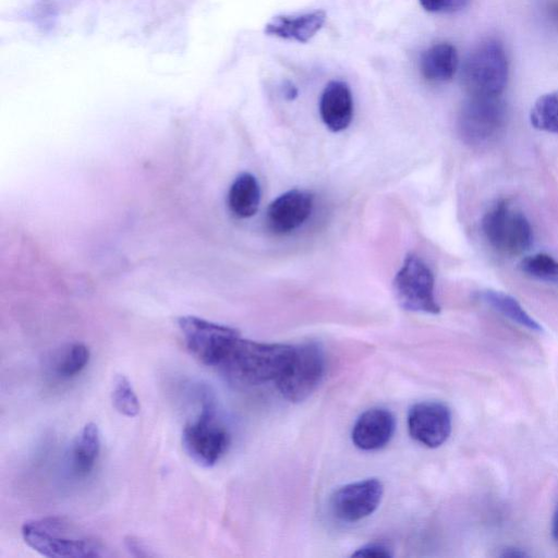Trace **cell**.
<instances>
[{"label":"cell","instance_id":"1","mask_svg":"<svg viewBox=\"0 0 558 558\" xmlns=\"http://www.w3.org/2000/svg\"><path fill=\"white\" fill-rule=\"evenodd\" d=\"M292 347L258 342L239 336L216 368L230 381L243 386L276 381L290 359Z\"/></svg>","mask_w":558,"mask_h":558},{"label":"cell","instance_id":"2","mask_svg":"<svg viewBox=\"0 0 558 558\" xmlns=\"http://www.w3.org/2000/svg\"><path fill=\"white\" fill-rule=\"evenodd\" d=\"M24 542L35 551L50 558H94L106 555L104 544L80 532L59 517L26 521L21 530Z\"/></svg>","mask_w":558,"mask_h":558},{"label":"cell","instance_id":"3","mask_svg":"<svg viewBox=\"0 0 558 558\" xmlns=\"http://www.w3.org/2000/svg\"><path fill=\"white\" fill-rule=\"evenodd\" d=\"M229 444V432L219 418L215 403L206 397L201 412L183 427V448L195 463L210 468L225 454Z\"/></svg>","mask_w":558,"mask_h":558},{"label":"cell","instance_id":"4","mask_svg":"<svg viewBox=\"0 0 558 558\" xmlns=\"http://www.w3.org/2000/svg\"><path fill=\"white\" fill-rule=\"evenodd\" d=\"M482 231L489 245L506 256H519L533 242L530 221L509 199L492 205L482 219Z\"/></svg>","mask_w":558,"mask_h":558},{"label":"cell","instance_id":"5","mask_svg":"<svg viewBox=\"0 0 558 558\" xmlns=\"http://www.w3.org/2000/svg\"><path fill=\"white\" fill-rule=\"evenodd\" d=\"M508 81V60L502 45L494 39L481 43L465 59L462 82L470 96L498 97Z\"/></svg>","mask_w":558,"mask_h":558},{"label":"cell","instance_id":"6","mask_svg":"<svg viewBox=\"0 0 558 558\" xmlns=\"http://www.w3.org/2000/svg\"><path fill=\"white\" fill-rule=\"evenodd\" d=\"M325 371L323 348L316 342H305L292 347L290 359L275 383L284 399L302 402L319 386Z\"/></svg>","mask_w":558,"mask_h":558},{"label":"cell","instance_id":"7","mask_svg":"<svg viewBox=\"0 0 558 558\" xmlns=\"http://www.w3.org/2000/svg\"><path fill=\"white\" fill-rule=\"evenodd\" d=\"M393 293L399 305L411 312L438 314L435 279L430 268L415 254H408L393 279Z\"/></svg>","mask_w":558,"mask_h":558},{"label":"cell","instance_id":"8","mask_svg":"<svg viewBox=\"0 0 558 558\" xmlns=\"http://www.w3.org/2000/svg\"><path fill=\"white\" fill-rule=\"evenodd\" d=\"M187 351L202 364L217 367L239 331L195 316L178 320Z\"/></svg>","mask_w":558,"mask_h":558},{"label":"cell","instance_id":"9","mask_svg":"<svg viewBox=\"0 0 558 558\" xmlns=\"http://www.w3.org/2000/svg\"><path fill=\"white\" fill-rule=\"evenodd\" d=\"M505 120L506 107L500 96H470L461 110L460 130L468 142L483 144L500 132Z\"/></svg>","mask_w":558,"mask_h":558},{"label":"cell","instance_id":"10","mask_svg":"<svg viewBox=\"0 0 558 558\" xmlns=\"http://www.w3.org/2000/svg\"><path fill=\"white\" fill-rule=\"evenodd\" d=\"M383 496V483L377 478H366L337 489L331 497L330 508L337 519L353 523L374 513Z\"/></svg>","mask_w":558,"mask_h":558},{"label":"cell","instance_id":"11","mask_svg":"<svg viewBox=\"0 0 558 558\" xmlns=\"http://www.w3.org/2000/svg\"><path fill=\"white\" fill-rule=\"evenodd\" d=\"M452 418L449 408L437 401H423L412 405L408 413L410 436L418 444L437 448L450 436Z\"/></svg>","mask_w":558,"mask_h":558},{"label":"cell","instance_id":"12","mask_svg":"<svg viewBox=\"0 0 558 558\" xmlns=\"http://www.w3.org/2000/svg\"><path fill=\"white\" fill-rule=\"evenodd\" d=\"M313 206L312 193L299 189L287 191L269 204L267 209L268 227L275 233H290L308 219Z\"/></svg>","mask_w":558,"mask_h":558},{"label":"cell","instance_id":"13","mask_svg":"<svg viewBox=\"0 0 558 558\" xmlns=\"http://www.w3.org/2000/svg\"><path fill=\"white\" fill-rule=\"evenodd\" d=\"M395 429V416L389 410L372 408L357 417L351 438L359 449L374 451L381 449L391 440Z\"/></svg>","mask_w":558,"mask_h":558},{"label":"cell","instance_id":"14","mask_svg":"<svg viewBox=\"0 0 558 558\" xmlns=\"http://www.w3.org/2000/svg\"><path fill=\"white\" fill-rule=\"evenodd\" d=\"M319 113L332 132L345 130L353 118V98L349 86L341 81L329 82L320 96Z\"/></svg>","mask_w":558,"mask_h":558},{"label":"cell","instance_id":"15","mask_svg":"<svg viewBox=\"0 0 558 558\" xmlns=\"http://www.w3.org/2000/svg\"><path fill=\"white\" fill-rule=\"evenodd\" d=\"M326 13L322 10L300 14L279 15L265 27V33L288 40L306 43L323 27Z\"/></svg>","mask_w":558,"mask_h":558},{"label":"cell","instance_id":"16","mask_svg":"<svg viewBox=\"0 0 558 558\" xmlns=\"http://www.w3.org/2000/svg\"><path fill=\"white\" fill-rule=\"evenodd\" d=\"M459 58L454 46L438 43L426 49L420 59V71L425 80L434 83L447 82L458 70Z\"/></svg>","mask_w":558,"mask_h":558},{"label":"cell","instance_id":"17","mask_svg":"<svg viewBox=\"0 0 558 558\" xmlns=\"http://www.w3.org/2000/svg\"><path fill=\"white\" fill-rule=\"evenodd\" d=\"M260 203V187L256 178L243 172L232 182L228 192V207L239 218H250L256 214Z\"/></svg>","mask_w":558,"mask_h":558},{"label":"cell","instance_id":"18","mask_svg":"<svg viewBox=\"0 0 558 558\" xmlns=\"http://www.w3.org/2000/svg\"><path fill=\"white\" fill-rule=\"evenodd\" d=\"M100 452V434L95 423H87L72 447V468L80 476L87 475L98 459Z\"/></svg>","mask_w":558,"mask_h":558},{"label":"cell","instance_id":"19","mask_svg":"<svg viewBox=\"0 0 558 558\" xmlns=\"http://www.w3.org/2000/svg\"><path fill=\"white\" fill-rule=\"evenodd\" d=\"M481 299L495 311L499 312L522 327L538 332L543 330L542 326L533 317H531L520 305V303L511 295L500 291L487 289L481 292Z\"/></svg>","mask_w":558,"mask_h":558},{"label":"cell","instance_id":"20","mask_svg":"<svg viewBox=\"0 0 558 558\" xmlns=\"http://www.w3.org/2000/svg\"><path fill=\"white\" fill-rule=\"evenodd\" d=\"M530 120L535 129L558 134V90L545 94L534 102Z\"/></svg>","mask_w":558,"mask_h":558},{"label":"cell","instance_id":"21","mask_svg":"<svg viewBox=\"0 0 558 558\" xmlns=\"http://www.w3.org/2000/svg\"><path fill=\"white\" fill-rule=\"evenodd\" d=\"M89 356V349L84 343H71L57 357L54 372L62 378L74 377L86 367Z\"/></svg>","mask_w":558,"mask_h":558},{"label":"cell","instance_id":"22","mask_svg":"<svg viewBox=\"0 0 558 558\" xmlns=\"http://www.w3.org/2000/svg\"><path fill=\"white\" fill-rule=\"evenodd\" d=\"M111 400L114 409L122 415L134 417L141 405L131 381L124 375H117L112 383Z\"/></svg>","mask_w":558,"mask_h":558},{"label":"cell","instance_id":"23","mask_svg":"<svg viewBox=\"0 0 558 558\" xmlns=\"http://www.w3.org/2000/svg\"><path fill=\"white\" fill-rule=\"evenodd\" d=\"M519 267L533 278L558 284V260L548 254L537 253L526 256L520 262Z\"/></svg>","mask_w":558,"mask_h":558},{"label":"cell","instance_id":"24","mask_svg":"<svg viewBox=\"0 0 558 558\" xmlns=\"http://www.w3.org/2000/svg\"><path fill=\"white\" fill-rule=\"evenodd\" d=\"M470 0H420L424 10L432 13H453L464 9Z\"/></svg>","mask_w":558,"mask_h":558},{"label":"cell","instance_id":"25","mask_svg":"<svg viewBox=\"0 0 558 558\" xmlns=\"http://www.w3.org/2000/svg\"><path fill=\"white\" fill-rule=\"evenodd\" d=\"M391 547L384 542H372L360 548H357L352 557H365V558H390L392 557Z\"/></svg>","mask_w":558,"mask_h":558},{"label":"cell","instance_id":"26","mask_svg":"<svg viewBox=\"0 0 558 558\" xmlns=\"http://www.w3.org/2000/svg\"><path fill=\"white\" fill-rule=\"evenodd\" d=\"M124 546L126 550L134 557H150L155 554L142 539L135 536H126L124 538Z\"/></svg>","mask_w":558,"mask_h":558},{"label":"cell","instance_id":"27","mask_svg":"<svg viewBox=\"0 0 558 558\" xmlns=\"http://www.w3.org/2000/svg\"><path fill=\"white\" fill-rule=\"evenodd\" d=\"M500 556L513 558V557H525V556H527V554L524 553L523 550H521L520 548L510 547V548H505Z\"/></svg>","mask_w":558,"mask_h":558},{"label":"cell","instance_id":"28","mask_svg":"<svg viewBox=\"0 0 558 558\" xmlns=\"http://www.w3.org/2000/svg\"><path fill=\"white\" fill-rule=\"evenodd\" d=\"M551 533L553 537L556 542H558V506L556 508V511L554 513L553 523H551Z\"/></svg>","mask_w":558,"mask_h":558}]
</instances>
